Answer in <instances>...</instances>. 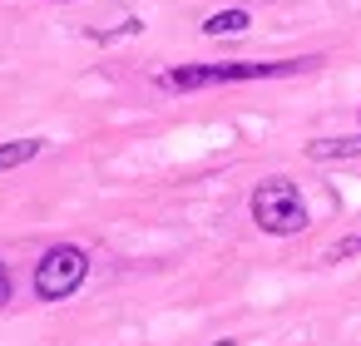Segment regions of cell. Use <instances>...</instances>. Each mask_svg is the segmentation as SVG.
Here are the masks:
<instances>
[{
	"mask_svg": "<svg viewBox=\"0 0 361 346\" xmlns=\"http://www.w3.org/2000/svg\"><path fill=\"white\" fill-rule=\"evenodd\" d=\"M322 60H228V65H178L169 70L159 85L164 89H213V85H247V80H282V75H302L317 70Z\"/></svg>",
	"mask_w": 361,
	"mask_h": 346,
	"instance_id": "obj_1",
	"label": "cell"
},
{
	"mask_svg": "<svg viewBox=\"0 0 361 346\" xmlns=\"http://www.w3.org/2000/svg\"><path fill=\"white\" fill-rule=\"evenodd\" d=\"M252 223L272 237H292L307 228V203L292 178H262L252 188Z\"/></svg>",
	"mask_w": 361,
	"mask_h": 346,
	"instance_id": "obj_2",
	"label": "cell"
},
{
	"mask_svg": "<svg viewBox=\"0 0 361 346\" xmlns=\"http://www.w3.org/2000/svg\"><path fill=\"white\" fill-rule=\"evenodd\" d=\"M85 272H90V257L80 247L60 242V247H50L35 262V297L40 302H65V297H75V287L85 282Z\"/></svg>",
	"mask_w": 361,
	"mask_h": 346,
	"instance_id": "obj_3",
	"label": "cell"
},
{
	"mask_svg": "<svg viewBox=\"0 0 361 346\" xmlns=\"http://www.w3.org/2000/svg\"><path fill=\"white\" fill-rule=\"evenodd\" d=\"M307 159H317V163L361 159V134H346V139H312V144H307Z\"/></svg>",
	"mask_w": 361,
	"mask_h": 346,
	"instance_id": "obj_4",
	"label": "cell"
},
{
	"mask_svg": "<svg viewBox=\"0 0 361 346\" xmlns=\"http://www.w3.org/2000/svg\"><path fill=\"white\" fill-rule=\"evenodd\" d=\"M40 149H45L40 139H16V144H0V173H11V168L30 163V159H35Z\"/></svg>",
	"mask_w": 361,
	"mask_h": 346,
	"instance_id": "obj_5",
	"label": "cell"
},
{
	"mask_svg": "<svg viewBox=\"0 0 361 346\" xmlns=\"http://www.w3.org/2000/svg\"><path fill=\"white\" fill-rule=\"evenodd\" d=\"M247 30V11H218L203 20V35H243Z\"/></svg>",
	"mask_w": 361,
	"mask_h": 346,
	"instance_id": "obj_6",
	"label": "cell"
},
{
	"mask_svg": "<svg viewBox=\"0 0 361 346\" xmlns=\"http://www.w3.org/2000/svg\"><path fill=\"white\" fill-rule=\"evenodd\" d=\"M351 252H361V237H346V242H336V247L326 252V262H341V257H351Z\"/></svg>",
	"mask_w": 361,
	"mask_h": 346,
	"instance_id": "obj_7",
	"label": "cell"
},
{
	"mask_svg": "<svg viewBox=\"0 0 361 346\" xmlns=\"http://www.w3.org/2000/svg\"><path fill=\"white\" fill-rule=\"evenodd\" d=\"M11 302V272H6V262H0V307Z\"/></svg>",
	"mask_w": 361,
	"mask_h": 346,
	"instance_id": "obj_8",
	"label": "cell"
}]
</instances>
